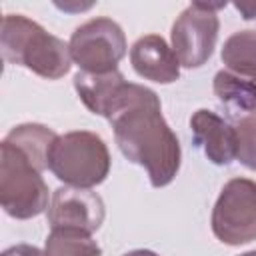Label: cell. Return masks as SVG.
Here are the masks:
<instances>
[{"label":"cell","instance_id":"1","mask_svg":"<svg viewBox=\"0 0 256 256\" xmlns=\"http://www.w3.org/2000/svg\"><path fill=\"white\" fill-rule=\"evenodd\" d=\"M120 152L148 172L154 188L168 186L180 170V142L162 116L154 90L124 82L112 98L106 116Z\"/></svg>","mask_w":256,"mask_h":256},{"label":"cell","instance_id":"2","mask_svg":"<svg viewBox=\"0 0 256 256\" xmlns=\"http://www.w3.org/2000/svg\"><path fill=\"white\" fill-rule=\"evenodd\" d=\"M0 48L6 62L24 66L48 80L62 78L72 66L70 46L22 14L2 18Z\"/></svg>","mask_w":256,"mask_h":256},{"label":"cell","instance_id":"3","mask_svg":"<svg viewBox=\"0 0 256 256\" xmlns=\"http://www.w3.org/2000/svg\"><path fill=\"white\" fill-rule=\"evenodd\" d=\"M48 168L68 186L92 188L110 172V152L96 132L74 130L58 136L48 154Z\"/></svg>","mask_w":256,"mask_h":256},{"label":"cell","instance_id":"4","mask_svg":"<svg viewBox=\"0 0 256 256\" xmlns=\"http://www.w3.org/2000/svg\"><path fill=\"white\" fill-rule=\"evenodd\" d=\"M42 172L12 144H0V204L16 220H28L48 208V186Z\"/></svg>","mask_w":256,"mask_h":256},{"label":"cell","instance_id":"5","mask_svg":"<svg viewBox=\"0 0 256 256\" xmlns=\"http://www.w3.org/2000/svg\"><path fill=\"white\" fill-rule=\"evenodd\" d=\"M70 56L80 72L104 74L116 70L126 56V36L118 22L100 16L78 26L70 36Z\"/></svg>","mask_w":256,"mask_h":256},{"label":"cell","instance_id":"6","mask_svg":"<svg viewBox=\"0 0 256 256\" xmlns=\"http://www.w3.org/2000/svg\"><path fill=\"white\" fill-rule=\"evenodd\" d=\"M212 232L228 244L240 246L256 240V182L232 178L224 184L212 208Z\"/></svg>","mask_w":256,"mask_h":256},{"label":"cell","instance_id":"7","mask_svg":"<svg viewBox=\"0 0 256 256\" xmlns=\"http://www.w3.org/2000/svg\"><path fill=\"white\" fill-rule=\"evenodd\" d=\"M224 4L192 2L172 24V50L184 68H200L208 62L218 40V14Z\"/></svg>","mask_w":256,"mask_h":256},{"label":"cell","instance_id":"8","mask_svg":"<svg viewBox=\"0 0 256 256\" xmlns=\"http://www.w3.org/2000/svg\"><path fill=\"white\" fill-rule=\"evenodd\" d=\"M104 222V202L90 188L62 186L54 190L48 204V224L52 228H78L88 234Z\"/></svg>","mask_w":256,"mask_h":256},{"label":"cell","instance_id":"9","mask_svg":"<svg viewBox=\"0 0 256 256\" xmlns=\"http://www.w3.org/2000/svg\"><path fill=\"white\" fill-rule=\"evenodd\" d=\"M190 128L196 146L204 156L218 166H226L236 158V130L230 122L212 110H196L190 118Z\"/></svg>","mask_w":256,"mask_h":256},{"label":"cell","instance_id":"10","mask_svg":"<svg viewBox=\"0 0 256 256\" xmlns=\"http://www.w3.org/2000/svg\"><path fill=\"white\" fill-rule=\"evenodd\" d=\"M130 62L138 76L158 84L176 82L180 76V62L174 50L158 34L140 36L130 48Z\"/></svg>","mask_w":256,"mask_h":256},{"label":"cell","instance_id":"11","mask_svg":"<svg viewBox=\"0 0 256 256\" xmlns=\"http://www.w3.org/2000/svg\"><path fill=\"white\" fill-rule=\"evenodd\" d=\"M124 76L118 70L104 72V74H90V72H78L74 76V88L84 102V106L98 116H106V110L124 84Z\"/></svg>","mask_w":256,"mask_h":256},{"label":"cell","instance_id":"12","mask_svg":"<svg viewBox=\"0 0 256 256\" xmlns=\"http://www.w3.org/2000/svg\"><path fill=\"white\" fill-rule=\"evenodd\" d=\"M58 138V134L54 130H50L44 124H20L14 126L8 134H6V142L12 144L20 154H24L40 172L48 168V154L50 148L54 144V140Z\"/></svg>","mask_w":256,"mask_h":256},{"label":"cell","instance_id":"13","mask_svg":"<svg viewBox=\"0 0 256 256\" xmlns=\"http://www.w3.org/2000/svg\"><path fill=\"white\" fill-rule=\"evenodd\" d=\"M218 100L234 114H256V78L218 70L212 82Z\"/></svg>","mask_w":256,"mask_h":256},{"label":"cell","instance_id":"14","mask_svg":"<svg viewBox=\"0 0 256 256\" xmlns=\"http://www.w3.org/2000/svg\"><path fill=\"white\" fill-rule=\"evenodd\" d=\"M44 256H102V248L84 230L52 228L44 244Z\"/></svg>","mask_w":256,"mask_h":256},{"label":"cell","instance_id":"15","mask_svg":"<svg viewBox=\"0 0 256 256\" xmlns=\"http://www.w3.org/2000/svg\"><path fill=\"white\" fill-rule=\"evenodd\" d=\"M222 62L234 74L256 78V30L234 32L224 42Z\"/></svg>","mask_w":256,"mask_h":256},{"label":"cell","instance_id":"16","mask_svg":"<svg viewBox=\"0 0 256 256\" xmlns=\"http://www.w3.org/2000/svg\"><path fill=\"white\" fill-rule=\"evenodd\" d=\"M236 158L250 170H256V114L242 116L236 124Z\"/></svg>","mask_w":256,"mask_h":256},{"label":"cell","instance_id":"17","mask_svg":"<svg viewBox=\"0 0 256 256\" xmlns=\"http://www.w3.org/2000/svg\"><path fill=\"white\" fill-rule=\"evenodd\" d=\"M2 256H44V252L30 244H16L2 252Z\"/></svg>","mask_w":256,"mask_h":256},{"label":"cell","instance_id":"18","mask_svg":"<svg viewBox=\"0 0 256 256\" xmlns=\"http://www.w3.org/2000/svg\"><path fill=\"white\" fill-rule=\"evenodd\" d=\"M236 8L244 14L246 20H250V18L256 16V4H236Z\"/></svg>","mask_w":256,"mask_h":256},{"label":"cell","instance_id":"19","mask_svg":"<svg viewBox=\"0 0 256 256\" xmlns=\"http://www.w3.org/2000/svg\"><path fill=\"white\" fill-rule=\"evenodd\" d=\"M122 256H158V254L152 252V250H144V248H140V250H130V252H126V254H122Z\"/></svg>","mask_w":256,"mask_h":256},{"label":"cell","instance_id":"20","mask_svg":"<svg viewBox=\"0 0 256 256\" xmlns=\"http://www.w3.org/2000/svg\"><path fill=\"white\" fill-rule=\"evenodd\" d=\"M240 256H256V250H250V252H244V254H240Z\"/></svg>","mask_w":256,"mask_h":256}]
</instances>
